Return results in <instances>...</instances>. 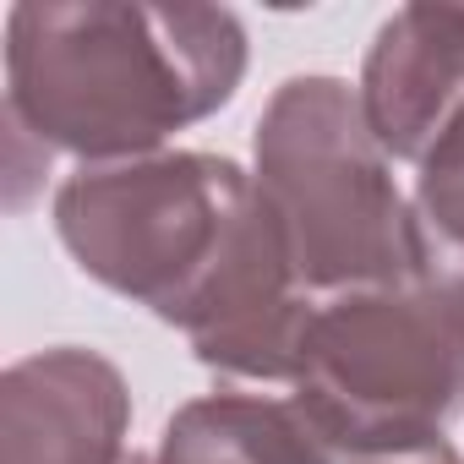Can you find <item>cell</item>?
Here are the masks:
<instances>
[{
	"label": "cell",
	"instance_id": "cell-8",
	"mask_svg": "<svg viewBox=\"0 0 464 464\" xmlns=\"http://www.w3.org/2000/svg\"><path fill=\"white\" fill-rule=\"evenodd\" d=\"M410 208L420 236V279L464 301V104L442 121V131L420 153Z\"/></svg>",
	"mask_w": 464,
	"mask_h": 464
},
{
	"label": "cell",
	"instance_id": "cell-3",
	"mask_svg": "<svg viewBox=\"0 0 464 464\" xmlns=\"http://www.w3.org/2000/svg\"><path fill=\"white\" fill-rule=\"evenodd\" d=\"M252 180L312 295L334 301L420 279L415 208L399 197L393 159L350 82L290 77L257 121Z\"/></svg>",
	"mask_w": 464,
	"mask_h": 464
},
{
	"label": "cell",
	"instance_id": "cell-1",
	"mask_svg": "<svg viewBox=\"0 0 464 464\" xmlns=\"http://www.w3.org/2000/svg\"><path fill=\"white\" fill-rule=\"evenodd\" d=\"M55 229L88 279L175 323L197 361L257 382L295 377L317 295L236 159L82 164L55 191Z\"/></svg>",
	"mask_w": 464,
	"mask_h": 464
},
{
	"label": "cell",
	"instance_id": "cell-7",
	"mask_svg": "<svg viewBox=\"0 0 464 464\" xmlns=\"http://www.w3.org/2000/svg\"><path fill=\"white\" fill-rule=\"evenodd\" d=\"M153 464H334V453L295 404L208 393L169 415Z\"/></svg>",
	"mask_w": 464,
	"mask_h": 464
},
{
	"label": "cell",
	"instance_id": "cell-2",
	"mask_svg": "<svg viewBox=\"0 0 464 464\" xmlns=\"http://www.w3.org/2000/svg\"><path fill=\"white\" fill-rule=\"evenodd\" d=\"M246 28L224 6L23 0L6 17V126L88 164L159 153L236 99Z\"/></svg>",
	"mask_w": 464,
	"mask_h": 464
},
{
	"label": "cell",
	"instance_id": "cell-6",
	"mask_svg": "<svg viewBox=\"0 0 464 464\" xmlns=\"http://www.w3.org/2000/svg\"><path fill=\"white\" fill-rule=\"evenodd\" d=\"M355 93L382 153L420 164L442 121L464 104V0L399 6L366 50Z\"/></svg>",
	"mask_w": 464,
	"mask_h": 464
},
{
	"label": "cell",
	"instance_id": "cell-4",
	"mask_svg": "<svg viewBox=\"0 0 464 464\" xmlns=\"http://www.w3.org/2000/svg\"><path fill=\"white\" fill-rule=\"evenodd\" d=\"M295 410L344 459H382L442 442L464 410V301L431 279L317 301Z\"/></svg>",
	"mask_w": 464,
	"mask_h": 464
},
{
	"label": "cell",
	"instance_id": "cell-5",
	"mask_svg": "<svg viewBox=\"0 0 464 464\" xmlns=\"http://www.w3.org/2000/svg\"><path fill=\"white\" fill-rule=\"evenodd\" d=\"M131 393L99 350H39L0 382V464H131Z\"/></svg>",
	"mask_w": 464,
	"mask_h": 464
},
{
	"label": "cell",
	"instance_id": "cell-9",
	"mask_svg": "<svg viewBox=\"0 0 464 464\" xmlns=\"http://www.w3.org/2000/svg\"><path fill=\"white\" fill-rule=\"evenodd\" d=\"M350 464H464L448 442H426V448H410V453H382V459H350Z\"/></svg>",
	"mask_w": 464,
	"mask_h": 464
}]
</instances>
